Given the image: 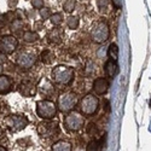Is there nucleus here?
Returning <instances> with one entry per match:
<instances>
[{
	"label": "nucleus",
	"mask_w": 151,
	"mask_h": 151,
	"mask_svg": "<svg viewBox=\"0 0 151 151\" xmlns=\"http://www.w3.org/2000/svg\"><path fill=\"white\" fill-rule=\"evenodd\" d=\"M80 24V21H79V17L76 16H69L67 18V27L69 29H76Z\"/></svg>",
	"instance_id": "22"
},
{
	"label": "nucleus",
	"mask_w": 151,
	"mask_h": 151,
	"mask_svg": "<svg viewBox=\"0 0 151 151\" xmlns=\"http://www.w3.org/2000/svg\"><path fill=\"white\" fill-rule=\"evenodd\" d=\"M150 108H151V99H150Z\"/></svg>",
	"instance_id": "33"
},
{
	"label": "nucleus",
	"mask_w": 151,
	"mask_h": 151,
	"mask_svg": "<svg viewBox=\"0 0 151 151\" xmlns=\"http://www.w3.org/2000/svg\"><path fill=\"white\" fill-rule=\"evenodd\" d=\"M18 91L21 92L22 96H26V97H33L36 93V86L29 81H24L19 85L18 87Z\"/></svg>",
	"instance_id": "14"
},
{
	"label": "nucleus",
	"mask_w": 151,
	"mask_h": 151,
	"mask_svg": "<svg viewBox=\"0 0 151 151\" xmlns=\"http://www.w3.org/2000/svg\"><path fill=\"white\" fill-rule=\"evenodd\" d=\"M12 79L6 75H0V94H6L12 88Z\"/></svg>",
	"instance_id": "15"
},
{
	"label": "nucleus",
	"mask_w": 151,
	"mask_h": 151,
	"mask_svg": "<svg viewBox=\"0 0 151 151\" xmlns=\"http://www.w3.org/2000/svg\"><path fill=\"white\" fill-rule=\"evenodd\" d=\"M78 103V97L74 92H64L58 97L57 108L62 112H70Z\"/></svg>",
	"instance_id": "6"
},
{
	"label": "nucleus",
	"mask_w": 151,
	"mask_h": 151,
	"mask_svg": "<svg viewBox=\"0 0 151 151\" xmlns=\"http://www.w3.org/2000/svg\"><path fill=\"white\" fill-rule=\"evenodd\" d=\"M52 151H73V147L69 142L58 140L52 145Z\"/></svg>",
	"instance_id": "18"
},
{
	"label": "nucleus",
	"mask_w": 151,
	"mask_h": 151,
	"mask_svg": "<svg viewBox=\"0 0 151 151\" xmlns=\"http://www.w3.org/2000/svg\"><path fill=\"white\" fill-rule=\"evenodd\" d=\"M18 46V41L15 36L5 35L0 39V52L4 55H11L16 51Z\"/></svg>",
	"instance_id": "10"
},
{
	"label": "nucleus",
	"mask_w": 151,
	"mask_h": 151,
	"mask_svg": "<svg viewBox=\"0 0 151 151\" xmlns=\"http://www.w3.org/2000/svg\"><path fill=\"white\" fill-rule=\"evenodd\" d=\"M32 1V5L34 9H42L44 7V0H30Z\"/></svg>",
	"instance_id": "28"
},
{
	"label": "nucleus",
	"mask_w": 151,
	"mask_h": 151,
	"mask_svg": "<svg viewBox=\"0 0 151 151\" xmlns=\"http://www.w3.org/2000/svg\"><path fill=\"white\" fill-rule=\"evenodd\" d=\"M100 150H102V142L97 139L91 140L86 146V151H100Z\"/></svg>",
	"instance_id": "21"
},
{
	"label": "nucleus",
	"mask_w": 151,
	"mask_h": 151,
	"mask_svg": "<svg viewBox=\"0 0 151 151\" xmlns=\"http://www.w3.org/2000/svg\"><path fill=\"white\" fill-rule=\"evenodd\" d=\"M36 115L42 120H52L57 115V104L52 100L42 99L36 102Z\"/></svg>",
	"instance_id": "2"
},
{
	"label": "nucleus",
	"mask_w": 151,
	"mask_h": 151,
	"mask_svg": "<svg viewBox=\"0 0 151 151\" xmlns=\"http://www.w3.org/2000/svg\"><path fill=\"white\" fill-rule=\"evenodd\" d=\"M104 70H105V74L109 78H115L116 74L119 73V65H117V63L115 60L109 59L104 65Z\"/></svg>",
	"instance_id": "16"
},
{
	"label": "nucleus",
	"mask_w": 151,
	"mask_h": 151,
	"mask_svg": "<svg viewBox=\"0 0 151 151\" xmlns=\"http://www.w3.org/2000/svg\"><path fill=\"white\" fill-rule=\"evenodd\" d=\"M109 88V82L105 78H97L93 82V91L99 94V96H102V94H105L106 91Z\"/></svg>",
	"instance_id": "12"
},
{
	"label": "nucleus",
	"mask_w": 151,
	"mask_h": 151,
	"mask_svg": "<svg viewBox=\"0 0 151 151\" xmlns=\"http://www.w3.org/2000/svg\"><path fill=\"white\" fill-rule=\"evenodd\" d=\"M108 57H109V59H112V60H117V58H119V47H117V45L116 44H110L109 45V47H108Z\"/></svg>",
	"instance_id": "20"
},
{
	"label": "nucleus",
	"mask_w": 151,
	"mask_h": 151,
	"mask_svg": "<svg viewBox=\"0 0 151 151\" xmlns=\"http://www.w3.org/2000/svg\"><path fill=\"white\" fill-rule=\"evenodd\" d=\"M36 131H37V134L41 138L50 139V138L57 137L59 134V126L57 122L50 121V120H44L42 122L37 124Z\"/></svg>",
	"instance_id": "7"
},
{
	"label": "nucleus",
	"mask_w": 151,
	"mask_h": 151,
	"mask_svg": "<svg viewBox=\"0 0 151 151\" xmlns=\"http://www.w3.org/2000/svg\"><path fill=\"white\" fill-rule=\"evenodd\" d=\"M37 88H39V92L42 96H46V97H51L55 93V86L52 85V82H50L48 80H45V79L40 81V83L37 85Z\"/></svg>",
	"instance_id": "13"
},
{
	"label": "nucleus",
	"mask_w": 151,
	"mask_h": 151,
	"mask_svg": "<svg viewBox=\"0 0 151 151\" xmlns=\"http://www.w3.org/2000/svg\"><path fill=\"white\" fill-rule=\"evenodd\" d=\"M64 39V32L62 30V28H53L47 33V40L48 42H51L53 45H59L63 42Z\"/></svg>",
	"instance_id": "11"
},
{
	"label": "nucleus",
	"mask_w": 151,
	"mask_h": 151,
	"mask_svg": "<svg viewBox=\"0 0 151 151\" xmlns=\"http://www.w3.org/2000/svg\"><path fill=\"white\" fill-rule=\"evenodd\" d=\"M85 124L83 114L78 111H70L64 117V127L70 132H78L80 131Z\"/></svg>",
	"instance_id": "5"
},
{
	"label": "nucleus",
	"mask_w": 151,
	"mask_h": 151,
	"mask_svg": "<svg viewBox=\"0 0 151 151\" xmlns=\"http://www.w3.org/2000/svg\"><path fill=\"white\" fill-rule=\"evenodd\" d=\"M99 106V99L93 94H86L80 102V109L85 116H93Z\"/></svg>",
	"instance_id": "8"
},
{
	"label": "nucleus",
	"mask_w": 151,
	"mask_h": 151,
	"mask_svg": "<svg viewBox=\"0 0 151 151\" xmlns=\"http://www.w3.org/2000/svg\"><path fill=\"white\" fill-rule=\"evenodd\" d=\"M40 16H41L42 19H47V18H50V17L52 16L51 10L47 9V7H42V9H40Z\"/></svg>",
	"instance_id": "26"
},
{
	"label": "nucleus",
	"mask_w": 151,
	"mask_h": 151,
	"mask_svg": "<svg viewBox=\"0 0 151 151\" xmlns=\"http://www.w3.org/2000/svg\"><path fill=\"white\" fill-rule=\"evenodd\" d=\"M40 58H41V62L44 64H47V65H51L55 63L56 60V55L51 51V50H44L40 55Z\"/></svg>",
	"instance_id": "17"
},
{
	"label": "nucleus",
	"mask_w": 151,
	"mask_h": 151,
	"mask_svg": "<svg viewBox=\"0 0 151 151\" xmlns=\"http://www.w3.org/2000/svg\"><path fill=\"white\" fill-rule=\"evenodd\" d=\"M109 35H110V30H109V26L106 24V22L99 21L93 24V27L91 29V37L94 42L97 44L105 42L109 39Z\"/></svg>",
	"instance_id": "4"
},
{
	"label": "nucleus",
	"mask_w": 151,
	"mask_h": 151,
	"mask_svg": "<svg viewBox=\"0 0 151 151\" xmlns=\"http://www.w3.org/2000/svg\"><path fill=\"white\" fill-rule=\"evenodd\" d=\"M23 26H24L23 21H21V19H14V21H12V23H11V30H14V32L21 30L23 28Z\"/></svg>",
	"instance_id": "25"
},
{
	"label": "nucleus",
	"mask_w": 151,
	"mask_h": 151,
	"mask_svg": "<svg viewBox=\"0 0 151 151\" xmlns=\"http://www.w3.org/2000/svg\"><path fill=\"white\" fill-rule=\"evenodd\" d=\"M98 6L100 9V12H108V0H98Z\"/></svg>",
	"instance_id": "27"
},
{
	"label": "nucleus",
	"mask_w": 151,
	"mask_h": 151,
	"mask_svg": "<svg viewBox=\"0 0 151 151\" xmlns=\"http://www.w3.org/2000/svg\"><path fill=\"white\" fill-rule=\"evenodd\" d=\"M29 124V120L27 116L19 115V114H14V115H9L4 119V126L5 128H7L10 132H19L23 131L24 128Z\"/></svg>",
	"instance_id": "3"
},
{
	"label": "nucleus",
	"mask_w": 151,
	"mask_h": 151,
	"mask_svg": "<svg viewBox=\"0 0 151 151\" xmlns=\"http://www.w3.org/2000/svg\"><path fill=\"white\" fill-rule=\"evenodd\" d=\"M3 70H4V68H3V64H1V63H0V75H1Z\"/></svg>",
	"instance_id": "32"
},
{
	"label": "nucleus",
	"mask_w": 151,
	"mask_h": 151,
	"mask_svg": "<svg viewBox=\"0 0 151 151\" xmlns=\"http://www.w3.org/2000/svg\"><path fill=\"white\" fill-rule=\"evenodd\" d=\"M50 19H51V23L53 24V26H59V24L63 22V15L59 14V12H57V14L52 15L51 17H50Z\"/></svg>",
	"instance_id": "24"
},
{
	"label": "nucleus",
	"mask_w": 151,
	"mask_h": 151,
	"mask_svg": "<svg viewBox=\"0 0 151 151\" xmlns=\"http://www.w3.org/2000/svg\"><path fill=\"white\" fill-rule=\"evenodd\" d=\"M5 135H6V132H5V129L0 126V140H3L4 138H5Z\"/></svg>",
	"instance_id": "30"
},
{
	"label": "nucleus",
	"mask_w": 151,
	"mask_h": 151,
	"mask_svg": "<svg viewBox=\"0 0 151 151\" xmlns=\"http://www.w3.org/2000/svg\"><path fill=\"white\" fill-rule=\"evenodd\" d=\"M87 133L91 134V135H96L98 133V129H97V126L94 123H91L88 126V128H87Z\"/></svg>",
	"instance_id": "29"
},
{
	"label": "nucleus",
	"mask_w": 151,
	"mask_h": 151,
	"mask_svg": "<svg viewBox=\"0 0 151 151\" xmlns=\"http://www.w3.org/2000/svg\"><path fill=\"white\" fill-rule=\"evenodd\" d=\"M0 151H9L6 147H4V146H0Z\"/></svg>",
	"instance_id": "31"
},
{
	"label": "nucleus",
	"mask_w": 151,
	"mask_h": 151,
	"mask_svg": "<svg viewBox=\"0 0 151 151\" xmlns=\"http://www.w3.org/2000/svg\"><path fill=\"white\" fill-rule=\"evenodd\" d=\"M36 52L30 50H22L16 55V64L22 69H30L36 62Z\"/></svg>",
	"instance_id": "9"
},
{
	"label": "nucleus",
	"mask_w": 151,
	"mask_h": 151,
	"mask_svg": "<svg viewBox=\"0 0 151 151\" xmlns=\"http://www.w3.org/2000/svg\"><path fill=\"white\" fill-rule=\"evenodd\" d=\"M75 5H76L75 0H67V1L63 4V10L65 12H73L75 9Z\"/></svg>",
	"instance_id": "23"
},
{
	"label": "nucleus",
	"mask_w": 151,
	"mask_h": 151,
	"mask_svg": "<svg viewBox=\"0 0 151 151\" xmlns=\"http://www.w3.org/2000/svg\"><path fill=\"white\" fill-rule=\"evenodd\" d=\"M75 73L74 69L68 67V65H57L52 69L51 73V78L52 81L57 85H70L74 80Z\"/></svg>",
	"instance_id": "1"
},
{
	"label": "nucleus",
	"mask_w": 151,
	"mask_h": 151,
	"mask_svg": "<svg viewBox=\"0 0 151 151\" xmlns=\"http://www.w3.org/2000/svg\"><path fill=\"white\" fill-rule=\"evenodd\" d=\"M40 39L39 34L34 30H27L23 33V41L24 42H28V44H33V42H36L37 40Z\"/></svg>",
	"instance_id": "19"
}]
</instances>
